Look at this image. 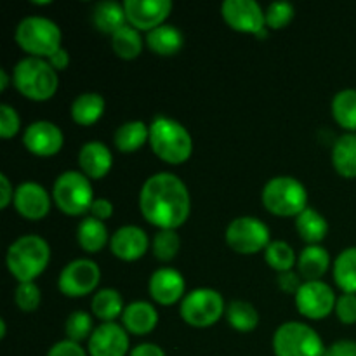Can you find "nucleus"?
Segmentation results:
<instances>
[{"mask_svg": "<svg viewBox=\"0 0 356 356\" xmlns=\"http://www.w3.org/2000/svg\"><path fill=\"white\" fill-rule=\"evenodd\" d=\"M334 120L346 132H356V89H343L330 103Z\"/></svg>", "mask_w": 356, "mask_h": 356, "instance_id": "33", "label": "nucleus"}, {"mask_svg": "<svg viewBox=\"0 0 356 356\" xmlns=\"http://www.w3.org/2000/svg\"><path fill=\"white\" fill-rule=\"evenodd\" d=\"M124 309V298L117 289H99L97 292H94L92 301H90V312H92L94 318L99 320L101 323H110L117 318H122Z\"/></svg>", "mask_w": 356, "mask_h": 356, "instance_id": "29", "label": "nucleus"}, {"mask_svg": "<svg viewBox=\"0 0 356 356\" xmlns=\"http://www.w3.org/2000/svg\"><path fill=\"white\" fill-rule=\"evenodd\" d=\"M152 249L148 233L136 225H125L115 229L110 238V250L117 259L132 263Z\"/></svg>", "mask_w": 356, "mask_h": 356, "instance_id": "19", "label": "nucleus"}, {"mask_svg": "<svg viewBox=\"0 0 356 356\" xmlns=\"http://www.w3.org/2000/svg\"><path fill=\"white\" fill-rule=\"evenodd\" d=\"M149 141V125L143 120H127L113 134L115 148L122 153H134Z\"/></svg>", "mask_w": 356, "mask_h": 356, "instance_id": "30", "label": "nucleus"}, {"mask_svg": "<svg viewBox=\"0 0 356 356\" xmlns=\"http://www.w3.org/2000/svg\"><path fill=\"white\" fill-rule=\"evenodd\" d=\"M79 170L86 174L90 181L103 179L113 167L111 149L103 141H87L79 149Z\"/></svg>", "mask_w": 356, "mask_h": 356, "instance_id": "20", "label": "nucleus"}, {"mask_svg": "<svg viewBox=\"0 0 356 356\" xmlns=\"http://www.w3.org/2000/svg\"><path fill=\"white\" fill-rule=\"evenodd\" d=\"M13 205L21 218L40 221L51 211L52 195L37 181H23L16 186Z\"/></svg>", "mask_w": 356, "mask_h": 356, "instance_id": "16", "label": "nucleus"}, {"mask_svg": "<svg viewBox=\"0 0 356 356\" xmlns=\"http://www.w3.org/2000/svg\"><path fill=\"white\" fill-rule=\"evenodd\" d=\"M146 47L155 54L169 58V56L177 54L184 45V35L174 24H162V26L155 28V30L146 33Z\"/></svg>", "mask_w": 356, "mask_h": 356, "instance_id": "24", "label": "nucleus"}, {"mask_svg": "<svg viewBox=\"0 0 356 356\" xmlns=\"http://www.w3.org/2000/svg\"><path fill=\"white\" fill-rule=\"evenodd\" d=\"M145 45L146 42L143 40L141 31L136 30L129 23L111 35V49H113L118 58L125 59V61H132V59L139 58Z\"/></svg>", "mask_w": 356, "mask_h": 356, "instance_id": "32", "label": "nucleus"}, {"mask_svg": "<svg viewBox=\"0 0 356 356\" xmlns=\"http://www.w3.org/2000/svg\"><path fill=\"white\" fill-rule=\"evenodd\" d=\"M110 238L111 236L104 221H99L92 216H86L76 226V242L80 249L89 254L101 252L104 247L110 245Z\"/></svg>", "mask_w": 356, "mask_h": 356, "instance_id": "25", "label": "nucleus"}, {"mask_svg": "<svg viewBox=\"0 0 356 356\" xmlns=\"http://www.w3.org/2000/svg\"><path fill=\"white\" fill-rule=\"evenodd\" d=\"M337 320L343 325H355L356 323V294H341L336 302Z\"/></svg>", "mask_w": 356, "mask_h": 356, "instance_id": "41", "label": "nucleus"}, {"mask_svg": "<svg viewBox=\"0 0 356 356\" xmlns=\"http://www.w3.org/2000/svg\"><path fill=\"white\" fill-rule=\"evenodd\" d=\"M170 0H125L124 9L127 23L139 31H152L165 24L172 13Z\"/></svg>", "mask_w": 356, "mask_h": 356, "instance_id": "15", "label": "nucleus"}, {"mask_svg": "<svg viewBox=\"0 0 356 356\" xmlns=\"http://www.w3.org/2000/svg\"><path fill=\"white\" fill-rule=\"evenodd\" d=\"M275 356H325V344L313 327L305 322H284L271 339Z\"/></svg>", "mask_w": 356, "mask_h": 356, "instance_id": "8", "label": "nucleus"}, {"mask_svg": "<svg viewBox=\"0 0 356 356\" xmlns=\"http://www.w3.org/2000/svg\"><path fill=\"white\" fill-rule=\"evenodd\" d=\"M89 212L92 218L99 219V221H106V219H110L111 216H113V204H111V200H108V198L97 197L96 200L92 202V205H90Z\"/></svg>", "mask_w": 356, "mask_h": 356, "instance_id": "45", "label": "nucleus"}, {"mask_svg": "<svg viewBox=\"0 0 356 356\" xmlns=\"http://www.w3.org/2000/svg\"><path fill=\"white\" fill-rule=\"evenodd\" d=\"M14 191H16V188L13 186L7 174H0V209H7L13 204Z\"/></svg>", "mask_w": 356, "mask_h": 356, "instance_id": "46", "label": "nucleus"}, {"mask_svg": "<svg viewBox=\"0 0 356 356\" xmlns=\"http://www.w3.org/2000/svg\"><path fill=\"white\" fill-rule=\"evenodd\" d=\"M94 320L92 315L87 312L76 309V312L70 313L68 318L65 322V334L66 339L73 341V343H82V341H89V337L94 332Z\"/></svg>", "mask_w": 356, "mask_h": 356, "instance_id": "37", "label": "nucleus"}, {"mask_svg": "<svg viewBox=\"0 0 356 356\" xmlns=\"http://www.w3.org/2000/svg\"><path fill=\"white\" fill-rule=\"evenodd\" d=\"M325 356H356V341L339 339L325 348Z\"/></svg>", "mask_w": 356, "mask_h": 356, "instance_id": "44", "label": "nucleus"}, {"mask_svg": "<svg viewBox=\"0 0 356 356\" xmlns=\"http://www.w3.org/2000/svg\"><path fill=\"white\" fill-rule=\"evenodd\" d=\"M225 240L229 249L242 256H252L266 250L271 242L270 228L264 221L254 216H240L226 226Z\"/></svg>", "mask_w": 356, "mask_h": 356, "instance_id": "10", "label": "nucleus"}, {"mask_svg": "<svg viewBox=\"0 0 356 356\" xmlns=\"http://www.w3.org/2000/svg\"><path fill=\"white\" fill-rule=\"evenodd\" d=\"M149 298L162 306H172L186 296V282L181 271L162 266L152 273L148 280Z\"/></svg>", "mask_w": 356, "mask_h": 356, "instance_id": "18", "label": "nucleus"}, {"mask_svg": "<svg viewBox=\"0 0 356 356\" xmlns=\"http://www.w3.org/2000/svg\"><path fill=\"white\" fill-rule=\"evenodd\" d=\"M299 315L308 320H323L334 313L337 296L334 289L323 280L305 282L294 296Z\"/></svg>", "mask_w": 356, "mask_h": 356, "instance_id": "12", "label": "nucleus"}, {"mask_svg": "<svg viewBox=\"0 0 356 356\" xmlns=\"http://www.w3.org/2000/svg\"><path fill=\"white\" fill-rule=\"evenodd\" d=\"M181 250V238L176 229H159L152 240V252L162 263H170Z\"/></svg>", "mask_w": 356, "mask_h": 356, "instance_id": "36", "label": "nucleus"}, {"mask_svg": "<svg viewBox=\"0 0 356 356\" xmlns=\"http://www.w3.org/2000/svg\"><path fill=\"white\" fill-rule=\"evenodd\" d=\"M104 108H106V101L99 92H82L70 104V115L75 124L90 127L103 117Z\"/></svg>", "mask_w": 356, "mask_h": 356, "instance_id": "27", "label": "nucleus"}, {"mask_svg": "<svg viewBox=\"0 0 356 356\" xmlns=\"http://www.w3.org/2000/svg\"><path fill=\"white\" fill-rule=\"evenodd\" d=\"M52 202L66 216H83L96 200L89 177L80 170H65L52 184Z\"/></svg>", "mask_w": 356, "mask_h": 356, "instance_id": "7", "label": "nucleus"}, {"mask_svg": "<svg viewBox=\"0 0 356 356\" xmlns=\"http://www.w3.org/2000/svg\"><path fill=\"white\" fill-rule=\"evenodd\" d=\"M51 261V247L40 235L28 233L21 235L9 245L6 254V264L9 273L17 280V284L35 282L49 266Z\"/></svg>", "mask_w": 356, "mask_h": 356, "instance_id": "2", "label": "nucleus"}, {"mask_svg": "<svg viewBox=\"0 0 356 356\" xmlns=\"http://www.w3.org/2000/svg\"><path fill=\"white\" fill-rule=\"evenodd\" d=\"M21 129V117L17 110L10 104H0V138L10 139L19 132Z\"/></svg>", "mask_w": 356, "mask_h": 356, "instance_id": "40", "label": "nucleus"}, {"mask_svg": "<svg viewBox=\"0 0 356 356\" xmlns=\"http://www.w3.org/2000/svg\"><path fill=\"white\" fill-rule=\"evenodd\" d=\"M332 275L343 294H356V247H346L337 254Z\"/></svg>", "mask_w": 356, "mask_h": 356, "instance_id": "31", "label": "nucleus"}, {"mask_svg": "<svg viewBox=\"0 0 356 356\" xmlns=\"http://www.w3.org/2000/svg\"><path fill=\"white\" fill-rule=\"evenodd\" d=\"M14 302L17 308L24 313L37 312L38 306L42 302V292L35 282H24V284H17L16 291H14Z\"/></svg>", "mask_w": 356, "mask_h": 356, "instance_id": "38", "label": "nucleus"}, {"mask_svg": "<svg viewBox=\"0 0 356 356\" xmlns=\"http://www.w3.org/2000/svg\"><path fill=\"white\" fill-rule=\"evenodd\" d=\"M6 336H7V323L6 320L0 318V339H3Z\"/></svg>", "mask_w": 356, "mask_h": 356, "instance_id": "50", "label": "nucleus"}, {"mask_svg": "<svg viewBox=\"0 0 356 356\" xmlns=\"http://www.w3.org/2000/svg\"><path fill=\"white\" fill-rule=\"evenodd\" d=\"M305 284V280L301 278V275L296 273L294 270L292 271H285V273H278L277 278V285L284 294H291L296 296L298 291L301 289V285Z\"/></svg>", "mask_w": 356, "mask_h": 356, "instance_id": "42", "label": "nucleus"}, {"mask_svg": "<svg viewBox=\"0 0 356 356\" xmlns=\"http://www.w3.org/2000/svg\"><path fill=\"white\" fill-rule=\"evenodd\" d=\"M10 83H13V75H9L6 68H0V92H3Z\"/></svg>", "mask_w": 356, "mask_h": 356, "instance_id": "49", "label": "nucleus"}, {"mask_svg": "<svg viewBox=\"0 0 356 356\" xmlns=\"http://www.w3.org/2000/svg\"><path fill=\"white\" fill-rule=\"evenodd\" d=\"M17 45L33 58H51L61 49L63 33L56 21L45 16H26L17 23L14 31Z\"/></svg>", "mask_w": 356, "mask_h": 356, "instance_id": "6", "label": "nucleus"}, {"mask_svg": "<svg viewBox=\"0 0 356 356\" xmlns=\"http://www.w3.org/2000/svg\"><path fill=\"white\" fill-rule=\"evenodd\" d=\"M264 261L271 270L277 273L292 271V268L298 266V256L292 245L285 240H271L270 245L264 250Z\"/></svg>", "mask_w": 356, "mask_h": 356, "instance_id": "35", "label": "nucleus"}, {"mask_svg": "<svg viewBox=\"0 0 356 356\" xmlns=\"http://www.w3.org/2000/svg\"><path fill=\"white\" fill-rule=\"evenodd\" d=\"M122 325L132 336H148L159 325V312L148 301H132L125 305Z\"/></svg>", "mask_w": 356, "mask_h": 356, "instance_id": "21", "label": "nucleus"}, {"mask_svg": "<svg viewBox=\"0 0 356 356\" xmlns=\"http://www.w3.org/2000/svg\"><path fill=\"white\" fill-rule=\"evenodd\" d=\"M296 232L306 245H322L325 236L329 235V222L316 209L306 207L296 218Z\"/></svg>", "mask_w": 356, "mask_h": 356, "instance_id": "28", "label": "nucleus"}, {"mask_svg": "<svg viewBox=\"0 0 356 356\" xmlns=\"http://www.w3.org/2000/svg\"><path fill=\"white\" fill-rule=\"evenodd\" d=\"M65 136L59 125L51 120H35L24 129L23 146L35 156L49 159L61 152Z\"/></svg>", "mask_w": 356, "mask_h": 356, "instance_id": "14", "label": "nucleus"}, {"mask_svg": "<svg viewBox=\"0 0 356 356\" xmlns=\"http://www.w3.org/2000/svg\"><path fill=\"white\" fill-rule=\"evenodd\" d=\"M13 86L17 92L30 101H49L59 87L58 72L51 66V63L44 58H26L19 59L13 68Z\"/></svg>", "mask_w": 356, "mask_h": 356, "instance_id": "4", "label": "nucleus"}, {"mask_svg": "<svg viewBox=\"0 0 356 356\" xmlns=\"http://www.w3.org/2000/svg\"><path fill=\"white\" fill-rule=\"evenodd\" d=\"M47 356H89L86 350L82 348V344L73 343V341L65 339L56 343L54 346H51Z\"/></svg>", "mask_w": 356, "mask_h": 356, "instance_id": "43", "label": "nucleus"}, {"mask_svg": "<svg viewBox=\"0 0 356 356\" xmlns=\"http://www.w3.org/2000/svg\"><path fill=\"white\" fill-rule=\"evenodd\" d=\"M139 211L155 228H181L191 212L190 190L174 172L153 174L139 190Z\"/></svg>", "mask_w": 356, "mask_h": 356, "instance_id": "1", "label": "nucleus"}, {"mask_svg": "<svg viewBox=\"0 0 356 356\" xmlns=\"http://www.w3.org/2000/svg\"><path fill=\"white\" fill-rule=\"evenodd\" d=\"M332 259L323 245H306L298 256V273L305 282L322 280L329 271Z\"/></svg>", "mask_w": 356, "mask_h": 356, "instance_id": "22", "label": "nucleus"}, {"mask_svg": "<svg viewBox=\"0 0 356 356\" xmlns=\"http://www.w3.org/2000/svg\"><path fill=\"white\" fill-rule=\"evenodd\" d=\"M149 146L162 162L179 165L190 160L193 153V138L190 131L176 118L156 115L149 124Z\"/></svg>", "mask_w": 356, "mask_h": 356, "instance_id": "3", "label": "nucleus"}, {"mask_svg": "<svg viewBox=\"0 0 356 356\" xmlns=\"http://www.w3.org/2000/svg\"><path fill=\"white\" fill-rule=\"evenodd\" d=\"M89 356H125L129 355V332L122 323H99L87 341Z\"/></svg>", "mask_w": 356, "mask_h": 356, "instance_id": "17", "label": "nucleus"}, {"mask_svg": "<svg viewBox=\"0 0 356 356\" xmlns=\"http://www.w3.org/2000/svg\"><path fill=\"white\" fill-rule=\"evenodd\" d=\"M266 26L270 30H282L294 19L296 9L291 2H271L266 7Z\"/></svg>", "mask_w": 356, "mask_h": 356, "instance_id": "39", "label": "nucleus"}, {"mask_svg": "<svg viewBox=\"0 0 356 356\" xmlns=\"http://www.w3.org/2000/svg\"><path fill=\"white\" fill-rule=\"evenodd\" d=\"M129 356H167L165 351L155 343H141L131 350Z\"/></svg>", "mask_w": 356, "mask_h": 356, "instance_id": "47", "label": "nucleus"}, {"mask_svg": "<svg viewBox=\"0 0 356 356\" xmlns=\"http://www.w3.org/2000/svg\"><path fill=\"white\" fill-rule=\"evenodd\" d=\"M332 167L346 179L356 177V132H344L334 141L330 153Z\"/></svg>", "mask_w": 356, "mask_h": 356, "instance_id": "26", "label": "nucleus"}, {"mask_svg": "<svg viewBox=\"0 0 356 356\" xmlns=\"http://www.w3.org/2000/svg\"><path fill=\"white\" fill-rule=\"evenodd\" d=\"M268 35H270V28L266 26V28H263V30H261L259 33L256 35V37H257V38H268Z\"/></svg>", "mask_w": 356, "mask_h": 356, "instance_id": "51", "label": "nucleus"}, {"mask_svg": "<svg viewBox=\"0 0 356 356\" xmlns=\"http://www.w3.org/2000/svg\"><path fill=\"white\" fill-rule=\"evenodd\" d=\"M90 19H92L94 28L97 31L111 37L115 31L120 30L122 26L127 24L124 2H117V0H103V2H97L92 7Z\"/></svg>", "mask_w": 356, "mask_h": 356, "instance_id": "23", "label": "nucleus"}, {"mask_svg": "<svg viewBox=\"0 0 356 356\" xmlns=\"http://www.w3.org/2000/svg\"><path fill=\"white\" fill-rule=\"evenodd\" d=\"M266 10L256 0H225L221 16L232 30L240 33L257 35L266 28Z\"/></svg>", "mask_w": 356, "mask_h": 356, "instance_id": "13", "label": "nucleus"}, {"mask_svg": "<svg viewBox=\"0 0 356 356\" xmlns=\"http://www.w3.org/2000/svg\"><path fill=\"white\" fill-rule=\"evenodd\" d=\"M261 202L270 214L278 218H298L308 205V190L292 176H275L261 191Z\"/></svg>", "mask_w": 356, "mask_h": 356, "instance_id": "5", "label": "nucleus"}, {"mask_svg": "<svg viewBox=\"0 0 356 356\" xmlns=\"http://www.w3.org/2000/svg\"><path fill=\"white\" fill-rule=\"evenodd\" d=\"M47 61L51 63V66L56 70V72H63V70L68 68L70 65V52L66 51L65 47L58 49L51 58H47Z\"/></svg>", "mask_w": 356, "mask_h": 356, "instance_id": "48", "label": "nucleus"}, {"mask_svg": "<svg viewBox=\"0 0 356 356\" xmlns=\"http://www.w3.org/2000/svg\"><path fill=\"white\" fill-rule=\"evenodd\" d=\"M101 282V268L96 261L79 257L66 264L58 278V289L66 298H86L96 292Z\"/></svg>", "mask_w": 356, "mask_h": 356, "instance_id": "11", "label": "nucleus"}, {"mask_svg": "<svg viewBox=\"0 0 356 356\" xmlns=\"http://www.w3.org/2000/svg\"><path fill=\"white\" fill-rule=\"evenodd\" d=\"M226 320L238 332H252L259 325V312L252 302L236 299L226 306Z\"/></svg>", "mask_w": 356, "mask_h": 356, "instance_id": "34", "label": "nucleus"}, {"mask_svg": "<svg viewBox=\"0 0 356 356\" xmlns=\"http://www.w3.org/2000/svg\"><path fill=\"white\" fill-rule=\"evenodd\" d=\"M226 302L221 292L211 287H198L188 292L179 306V315L190 327L207 329L226 315Z\"/></svg>", "mask_w": 356, "mask_h": 356, "instance_id": "9", "label": "nucleus"}]
</instances>
